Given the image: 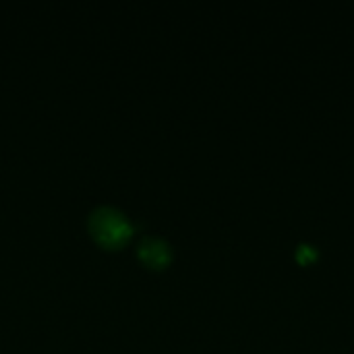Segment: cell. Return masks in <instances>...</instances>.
Segmentation results:
<instances>
[{
	"label": "cell",
	"instance_id": "7a4b0ae2",
	"mask_svg": "<svg viewBox=\"0 0 354 354\" xmlns=\"http://www.w3.org/2000/svg\"><path fill=\"white\" fill-rule=\"evenodd\" d=\"M139 255L141 259L153 268V270H162L172 261V247L168 241L158 239V236H147L143 239V243L139 245Z\"/></svg>",
	"mask_w": 354,
	"mask_h": 354
},
{
	"label": "cell",
	"instance_id": "6da1fadb",
	"mask_svg": "<svg viewBox=\"0 0 354 354\" xmlns=\"http://www.w3.org/2000/svg\"><path fill=\"white\" fill-rule=\"evenodd\" d=\"M89 232L100 245L114 249L129 241L133 226L120 209L102 205V207H95L89 216Z\"/></svg>",
	"mask_w": 354,
	"mask_h": 354
}]
</instances>
